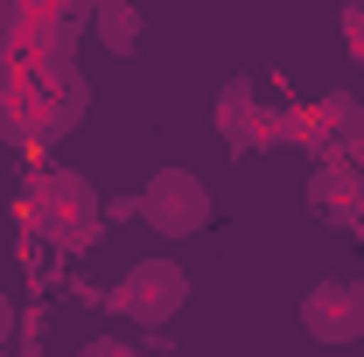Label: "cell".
<instances>
[{"label": "cell", "instance_id": "cell-1", "mask_svg": "<svg viewBox=\"0 0 364 357\" xmlns=\"http://www.w3.org/2000/svg\"><path fill=\"white\" fill-rule=\"evenodd\" d=\"M21 218H28V231L43 238L49 252H91L98 245V231H105V203H98V189H91L77 169H36V182H28V196H21Z\"/></svg>", "mask_w": 364, "mask_h": 357}, {"label": "cell", "instance_id": "cell-2", "mask_svg": "<svg viewBox=\"0 0 364 357\" xmlns=\"http://www.w3.org/2000/svg\"><path fill=\"white\" fill-rule=\"evenodd\" d=\"M182 294H189V273L176 260H134V267L112 280V315L119 322H140V329H161V322H176Z\"/></svg>", "mask_w": 364, "mask_h": 357}, {"label": "cell", "instance_id": "cell-3", "mask_svg": "<svg viewBox=\"0 0 364 357\" xmlns=\"http://www.w3.org/2000/svg\"><path fill=\"white\" fill-rule=\"evenodd\" d=\"M134 211L154 224L161 238H196V231L210 224V189H203V176H189V169H161V176L134 196Z\"/></svg>", "mask_w": 364, "mask_h": 357}, {"label": "cell", "instance_id": "cell-4", "mask_svg": "<svg viewBox=\"0 0 364 357\" xmlns=\"http://www.w3.org/2000/svg\"><path fill=\"white\" fill-rule=\"evenodd\" d=\"M301 329L316 343H358L364 336V280L350 273H329L301 294Z\"/></svg>", "mask_w": 364, "mask_h": 357}, {"label": "cell", "instance_id": "cell-5", "mask_svg": "<svg viewBox=\"0 0 364 357\" xmlns=\"http://www.w3.org/2000/svg\"><path fill=\"white\" fill-rule=\"evenodd\" d=\"M309 211L322 224H358L364 218V169L350 154H316V169H309Z\"/></svg>", "mask_w": 364, "mask_h": 357}, {"label": "cell", "instance_id": "cell-6", "mask_svg": "<svg viewBox=\"0 0 364 357\" xmlns=\"http://www.w3.org/2000/svg\"><path fill=\"white\" fill-rule=\"evenodd\" d=\"M273 119H280V112H267V98L252 85H225V98H218V134H225V147H238V154L267 147Z\"/></svg>", "mask_w": 364, "mask_h": 357}, {"label": "cell", "instance_id": "cell-7", "mask_svg": "<svg viewBox=\"0 0 364 357\" xmlns=\"http://www.w3.org/2000/svg\"><path fill=\"white\" fill-rule=\"evenodd\" d=\"M91 28H98L105 49L127 56V49L140 43V7H134V0H98V7H91Z\"/></svg>", "mask_w": 364, "mask_h": 357}, {"label": "cell", "instance_id": "cell-8", "mask_svg": "<svg viewBox=\"0 0 364 357\" xmlns=\"http://www.w3.org/2000/svg\"><path fill=\"white\" fill-rule=\"evenodd\" d=\"M21 7H28V14H43V21H70V28H85L98 0H21Z\"/></svg>", "mask_w": 364, "mask_h": 357}, {"label": "cell", "instance_id": "cell-9", "mask_svg": "<svg viewBox=\"0 0 364 357\" xmlns=\"http://www.w3.org/2000/svg\"><path fill=\"white\" fill-rule=\"evenodd\" d=\"M77 357H140V351L127 343V336H91V343H85Z\"/></svg>", "mask_w": 364, "mask_h": 357}, {"label": "cell", "instance_id": "cell-10", "mask_svg": "<svg viewBox=\"0 0 364 357\" xmlns=\"http://www.w3.org/2000/svg\"><path fill=\"white\" fill-rule=\"evenodd\" d=\"M14 322H21V315H14V294H0V357L14 351Z\"/></svg>", "mask_w": 364, "mask_h": 357}, {"label": "cell", "instance_id": "cell-11", "mask_svg": "<svg viewBox=\"0 0 364 357\" xmlns=\"http://www.w3.org/2000/svg\"><path fill=\"white\" fill-rule=\"evenodd\" d=\"M343 154H350V161H358V169H364V119H358V127H350V147H343Z\"/></svg>", "mask_w": 364, "mask_h": 357}]
</instances>
